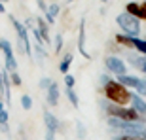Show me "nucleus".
I'll return each instance as SVG.
<instances>
[{
	"mask_svg": "<svg viewBox=\"0 0 146 140\" xmlns=\"http://www.w3.org/2000/svg\"><path fill=\"white\" fill-rule=\"evenodd\" d=\"M103 91L106 95V98H108V102H112V104L125 106V104L131 102V91L114 80H110L106 85H103Z\"/></svg>",
	"mask_w": 146,
	"mask_h": 140,
	"instance_id": "f257e3e1",
	"label": "nucleus"
},
{
	"mask_svg": "<svg viewBox=\"0 0 146 140\" xmlns=\"http://www.w3.org/2000/svg\"><path fill=\"white\" fill-rule=\"evenodd\" d=\"M108 114V118H116V119H121V121H127V123H144L142 118L133 110V108H127V106H118V104H112V102H101Z\"/></svg>",
	"mask_w": 146,
	"mask_h": 140,
	"instance_id": "f03ea898",
	"label": "nucleus"
},
{
	"mask_svg": "<svg viewBox=\"0 0 146 140\" xmlns=\"http://www.w3.org/2000/svg\"><path fill=\"white\" fill-rule=\"evenodd\" d=\"M116 21H118L119 28L123 30L125 36H131V38H139V34H141V23H139V19L133 15H129V13H119L118 17H116Z\"/></svg>",
	"mask_w": 146,
	"mask_h": 140,
	"instance_id": "7ed1b4c3",
	"label": "nucleus"
},
{
	"mask_svg": "<svg viewBox=\"0 0 146 140\" xmlns=\"http://www.w3.org/2000/svg\"><path fill=\"white\" fill-rule=\"evenodd\" d=\"M11 23L15 27V32H17V40H19V51L27 53L29 57H33V46H31V40H29V34H27V27L19 23L15 17H11Z\"/></svg>",
	"mask_w": 146,
	"mask_h": 140,
	"instance_id": "20e7f679",
	"label": "nucleus"
},
{
	"mask_svg": "<svg viewBox=\"0 0 146 140\" xmlns=\"http://www.w3.org/2000/svg\"><path fill=\"white\" fill-rule=\"evenodd\" d=\"M104 65H106V68L116 76H125L127 74V65H125L119 57H116V55H108V57L104 59Z\"/></svg>",
	"mask_w": 146,
	"mask_h": 140,
	"instance_id": "39448f33",
	"label": "nucleus"
},
{
	"mask_svg": "<svg viewBox=\"0 0 146 140\" xmlns=\"http://www.w3.org/2000/svg\"><path fill=\"white\" fill-rule=\"evenodd\" d=\"M131 108L142 118V121H146V100L141 97V95L131 93Z\"/></svg>",
	"mask_w": 146,
	"mask_h": 140,
	"instance_id": "423d86ee",
	"label": "nucleus"
},
{
	"mask_svg": "<svg viewBox=\"0 0 146 140\" xmlns=\"http://www.w3.org/2000/svg\"><path fill=\"white\" fill-rule=\"evenodd\" d=\"M78 51L86 59H91V53L86 49V19H80V34H78Z\"/></svg>",
	"mask_w": 146,
	"mask_h": 140,
	"instance_id": "0eeeda50",
	"label": "nucleus"
},
{
	"mask_svg": "<svg viewBox=\"0 0 146 140\" xmlns=\"http://www.w3.org/2000/svg\"><path fill=\"white\" fill-rule=\"evenodd\" d=\"M44 123H46V129H48V131H53V133H57V131L63 129L61 121L55 118L49 110H44Z\"/></svg>",
	"mask_w": 146,
	"mask_h": 140,
	"instance_id": "6e6552de",
	"label": "nucleus"
},
{
	"mask_svg": "<svg viewBox=\"0 0 146 140\" xmlns=\"http://www.w3.org/2000/svg\"><path fill=\"white\" fill-rule=\"evenodd\" d=\"M118 83H121L123 87H127V89H137L139 87V83H141V78H137V76H118Z\"/></svg>",
	"mask_w": 146,
	"mask_h": 140,
	"instance_id": "1a4fd4ad",
	"label": "nucleus"
},
{
	"mask_svg": "<svg viewBox=\"0 0 146 140\" xmlns=\"http://www.w3.org/2000/svg\"><path fill=\"white\" fill-rule=\"evenodd\" d=\"M59 95H61V91H59V85L57 83H51L49 85V89H48V95H46V98H48V104L49 106H57L59 104Z\"/></svg>",
	"mask_w": 146,
	"mask_h": 140,
	"instance_id": "9d476101",
	"label": "nucleus"
},
{
	"mask_svg": "<svg viewBox=\"0 0 146 140\" xmlns=\"http://www.w3.org/2000/svg\"><path fill=\"white\" fill-rule=\"evenodd\" d=\"M34 21H36V25H38L36 28H38V32H40V36H42L44 44H49L51 42V40H49V25L44 21V19H40V17H36Z\"/></svg>",
	"mask_w": 146,
	"mask_h": 140,
	"instance_id": "9b49d317",
	"label": "nucleus"
},
{
	"mask_svg": "<svg viewBox=\"0 0 146 140\" xmlns=\"http://www.w3.org/2000/svg\"><path fill=\"white\" fill-rule=\"evenodd\" d=\"M59 10H61V6L57 4V2L49 4L48 11H46V23H48V25H53V23H55V15L59 13Z\"/></svg>",
	"mask_w": 146,
	"mask_h": 140,
	"instance_id": "f8f14e48",
	"label": "nucleus"
},
{
	"mask_svg": "<svg viewBox=\"0 0 146 140\" xmlns=\"http://www.w3.org/2000/svg\"><path fill=\"white\" fill-rule=\"evenodd\" d=\"M125 13H129V15L141 19V4H139V2H127V6H125Z\"/></svg>",
	"mask_w": 146,
	"mask_h": 140,
	"instance_id": "ddd939ff",
	"label": "nucleus"
},
{
	"mask_svg": "<svg viewBox=\"0 0 146 140\" xmlns=\"http://www.w3.org/2000/svg\"><path fill=\"white\" fill-rule=\"evenodd\" d=\"M72 65V53H66L65 57H63V61H61V65H59V70H61V74H68V68H70Z\"/></svg>",
	"mask_w": 146,
	"mask_h": 140,
	"instance_id": "4468645a",
	"label": "nucleus"
},
{
	"mask_svg": "<svg viewBox=\"0 0 146 140\" xmlns=\"http://www.w3.org/2000/svg\"><path fill=\"white\" fill-rule=\"evenodd\" d=\"M133 40H135V38H131V36H125V34H118V36H116V42L123 44L125 48H135V44H133Z\"/></svg>",
	"mask_w": 146,
	"mask_h": 140,
	"instance_id": "2eb2a0df",
	"label": "nucleus"
},
{
	"mask_svg": "<svg viewBox=\"0 0 146 140\" xmlns=\"http://www.w3.org/2000/svg\"><path fill=\"white\" fill-rule=\"evenodd\" d=\"M76 135H78V138H80V140H86L87 138V129H86V125L82 123V121H76Z\"/></svg>",
	"mask_w": 146,
	"mask_h": 140,
	"instance_id": "dca6fc26",
	"label": "nucleus"
},
{
	"mask_svg": "<svg viewBox=\"0 0 146 140\" xmlns=\"http://www.w3.org/2000/svg\"><path fill=\"white\" fill-rule=\"evenodd\" d=\"M65 93H66V97H68V100H70V104L74 108H78L80 106V100H78V95H76L74 93V89H68V87H66L65 89Z\"/></svg>",
	"mask_w": 146,
	"mask_h": 140,
	"instance_id": "f3484780",
	"label": "nucleus"
},
{
	"mask_svg": "<svg viewBox=\"0 0 146 140\" xmlns=\"http://www.w3.org/2000/svg\"><path fill=\"white\" fill-rule=\"evenodd\" d=\"M8 119H10L8 110H2V112H0V129L4 131V133H8Z\"/></svg>",
	"mask_w": 146,
	"mask_h": 140,
	"instance_id": "a211bd4d",
	"label": "nucleus"
},
{
	"mask_svg": "<svg viewBox=\"0 0 146 140\" xmlns=\"http://www.w3.org/2000/svg\"><path fill=\"white\" fill-rule=\"evenodd\" d=\"M133 44H135V49H137V51H139V53H142L146 57V40L135 38V40H133Z\"/></svg>",
	"mask_w": 146,
	"mask_h": 140,
	"instance_id": "6ab92c4d",
	"label": "nucleus"
},
{
	"mask_svg": "<svg viewBox=\"0 0 146 140\" xmlns=\"http://www.w3.org/2000/svg\"><path fill=\"white\" fill-rule=\"evenodd\" d=\"M0 49L4 51V55H10V53H13V51H11V44L8 42V40H4V38H0Z\"/></svg>",
	"mask_w": 146,
	"mask_h": 140,
	"instance_id": "aec40b11",
	"label": "nucleus"
},
{
	"mask_svg": "<svg viewBox=\"0 0 146 140\" xmlns=\"http://www.w3.org/2000/svg\"><path fill=\"white\" fill-rule=\"evenodd\" d=\"M34 49H36V63L38 65H44V57H46V53H44V49H42V46H34Z\"/></svg>",
	"mask_w": 146,
	"mask_h": 140,
	"instance_id": "412c9836",
	"label": "nucleus"
},
{
	"mask_svg": "<svg viewBox=\"0 0 146 140\" xmlns=\"http://www.w3.org/2000/svg\"><path fill=\"white\" fill-rule=\"evenodd\" d=\"M114 140H146V138L139 135H119V136H114Z\"/></svg>",
	"mask_w": 146,
	"mask_h": 140,
	"instance_id": "4be33fe9",
	"label": "nucleus"
},
{
	"mask_svg": "<svg viewBox=\"0 0 146 140\" xmlns=\"http://www.w3.org/2000/svg\"><path fill=\"white\" fill-rule=\"evenodd\" d=\"M21 106H23V110H31V108H33V98L29 97V95H23L21 97Z\"/></svg>",
	"mask_w": 146,
	"mask_h": 140,
	"instance_id": "5701e85b",
	"label": "nucleus"
},
{
	"mask_svg": "<svg viewBox=\"0 0 146 140\" xmlns=\"http://www.w3.org/2000/svg\"><path fill=\"white\" fill-rule=\"evenodd\" d=\"M10 81H11V83H13V85H21V83H23L21 76L17 74V70H15V72H11V74H10Z\"/></svg>",
	"mask_w": 146,
	"mask_h": 140,
	"instance_id": "b1692460",
	"label": "nucleus"
},
{
	"mask_svg": "<svg viewBox=\"0 0 146 140\" xmlns=\"http://www.w3.org/2000/svg\"><path fill=\"white\" fill-rule=\"evenodd\" d=\"M61 49H63V36L57 34L55 36V53H61Z\"/></svg>",
	"mask_w": 146,
	"mask_h": 140,
	"instance_id": "393cba45",
	"label": "nucleus"
},
{
	"mask_svg": "<svg viewBox=\"0 0 146 140\" xmlns=\"http://www.w3.org/2000/svg\"><path fill=\"white\" fill-rule=\"evenodd\" d=\"M51 83H53V80H49V78H42V80H40V89H44V91H48Z\"/></svg>",
	"mask_w": 146,
	"mask_h": 140,
	"instance_id": "a878e982",
	"label": "nucleus"
},
{
	"mask_svg": "<svg viewBox=\"0 0 146 140\" xmlns=\"http://www.w3.org/2000/svg\"><path fill=\"white\" fill-rule=\"evenodd\" d=\"M74 83H76V80H74V76H70V74H66V76H65V85L68 87V89H72V87H74Z\"/></svg>",
	"mask_w": 146,
	"mask_h": 140,
	"instance_id": "bb28decb",
	"label": "nucleus"
},
{
	"mask_svg": "<svg viewBox=\"0 0 146 140\" xmlns=\"http://www.w3.org/2000/svg\"><path fill=\"white\" fill-rule=\"evenodd\" d=\"M36 4H38V8H40V10H42L44 13L48 11V6H46V2H44V0H36Z\"/></svg>",
	"mask_w": 146,
	"mask_h": 140,
	"instance_id": "cd10ccee",
	"label": "nucleus"
},
{
	"mask_svg": "<svg viewBox=\"0 0 146 140\" xmlns=\"http://www.w3.org/2000/svg\"><path fill=\"white\" fill-rule=\"evenodd\" d=\"M141 19H146V2L141 4Z\"/></svg>",
	"mask_w": 146,
	"mask_h": 140,
	"instance_id": "c85d7f7f",
	"label": "nucleus"
},
{
	"mask_svg": "<svg viewBox=\"0 0 146 140\" xmlns=\"http://www.w3.org/2000/svg\"><path fill=\"white\" fill-rule=\"evenodd\" d=\"M46 140H55V133L53 131H46Z\"/></svg>",
	"mask_w": 146,
	"mask_h": 140,
	"instance_id": "c756f323",
	"label": "nucleus"
},
{
	"mask_svg": "<svg viewBox=\"0 0 146 140\" xmlns=\"http://www.w3.org/2000/svg\"><path fill=\"white\" fill-rule=\"evenodd\" d=\"M108 81H110V76H106V74H103V76H101V83H103V85H106Z\"/></svg>",
	"mask_w": 146,
	"mask_h": 140,
	"instance_id": "7c9ffc66",
	"label": "nucleus"
},
{
	"mask_svg": "<svg viewBox=\"0 0 146 140\" xmlns=\"http://www.w3.org/2000/svg\"><path fill=\"white\" fill-rule=\"evenodd\" d=\"M141 70H142V72H144V74H146V57H144V59H142V65H141Z\"/></svg>",
	"mask_w": 146,
	"mask_h": 140,
	"instance_id": "2f4dec72",
	"label": "nucleus"
},
{
	"mask_svg": "<svg viewBox=\"0 0 146 140\" xmlns=\"http://www.w3.org/2000/svg\"><path fill=\"white\" fill-rule=\"evenodd\" d=\"M0 13H6V10H4V4L0 2Z\"/></svg>",
	"mask_w": 146,
	"mask_h": 140,
	"instance_id": "473e14b6",
	"label": "nucleus"
},
{
	"mask_svg": "<svg viewBox=\"0 0 146 140\" xmlns=\"http://www.w3.org/2000/svg\"><path fill=\"white\" fill-rule=\"evenodd\" d=\"M2 110H4V102H2V100H0V112H2Z\"/></svg>",
	"mask_w": 146,
	"mask_h": 140,
	"instance_id": "72a5a7b5",
	"label": "nucleus"
},
{
	"mask_svg": "<svg viewBox=\"0 0 146 140\" xmlns=\"http://www.w3.org/2000/svg\"><path fill=\"white\" fill-rule=\"evenodd\" d=\"M0 2H2V4H4V2H8V0H0Z\"/></svg>",
	"mask_w": 146,
	"mask_h": 140,
	"instance_id": "f704fd0d",
	"label": "nucleus"
},
{
	"mask_svg": "<svg viewBox=\"0 0 146 140\" xmlns=\"http://www.w3.org/2000/svg\"><path fill=\"white\" fill-rule=\"evenodd\" d=\"M103 2H108V0H103Z\"/></svg>",
	"mask_w": 146,
	"mask_h": 140,
	"instance_id": "c9c22d12",
	"label": "nucleus"
},
{
	"mask_svg": "<svg viewBox=\"0 0 146 140\" xmlns=\"http://www.w3.org/2000/svg\"><path fill=\"white\" fill-rule=\"evenodd\" d=\"M70 2H74V0H70Z\"/></svg>",
	"mask_w": 146,
	"mask_h": 140,
	"instance_id": "e433bc0d",
	"label": "nucleus"
},
{
	"mask_svg": "<svg viewBox=\"0 0 146 140\" xmlns=\"http://www.w3.org/2000/svg\"><path fill=\"white\" fill-rule=\"evenodd\" d=\"M144 40H146V38H144Z\"/></svg>",
	"mask_w": 146,
	"mask_h": 140,
	"instance_id": "4c0bfd02",
	"label": "nucleus"
},
{
	"mask_svg": "<svg viewBox=\"0 0 146 140\" xmlns=\"http://www.w3.org/2000/svg\"><path fill=\"white\" fill-rule=\"evenodd\" d=\"M144 2H146V0H144Z\"/></svg>",
	"mask_w": 146,
	"mask_h": 140,
	"instance_id": "58836bf2",
	"label": "nucleus"
}]
</instances>
